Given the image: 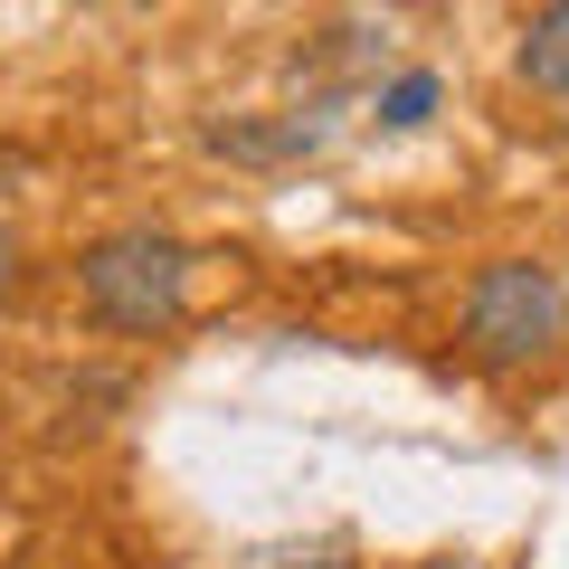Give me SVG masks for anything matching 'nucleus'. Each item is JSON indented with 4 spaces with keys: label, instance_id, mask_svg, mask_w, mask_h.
Here are the masks:
<instances>
[{
    "label": "nucleus",
    "instance_id": "obj_5",
    "mask_svg": "<svg viewBox=\"0 0 569 569\" xmlns=\"http://www.w3.org/2000/svg\"><path fill=\"white\" fill-rule=\"evenodd\" d=\"M238 569H351V531H313V541H257Z\"/></svg>",
    "mask_w": 569,
    "mask_h": 569
},
{
    "label": "nucleus",
    "instance_id": "obj_1",
    "mask_svg": "<svg viewBox=\"0 0 569 569\" xmlns=\"http://www.w3.org/2000/svg\"><path fill=\"white\" fill-rule=\"evenodd\" d=\"M190 247L171 228H114L77 257V295L104 332H171L190 305Z\"/></svg>",
    "mask_w": 569,
    "mask_h": 569
},
{
    "label": "nucleus",
    "instance_id": "obj_3",
    "mask_svg": "<svg viewBox=\"0 0 569 569\" xmlns=\"http://www.w3.org/2000/svg\"><path fill=\"white\" fill-rule=\"evenodd\" d=\"M332 123L323 104L313 114H284V123H209V152H228V162H284V152H313Z\"/></svg>",
    "mask_w": 569,
    "mask_h": 569
},
{
    "label": "nucleus",
    "instance_id": "obj_6",
    "mask_svg": "<svg viewBox=\"0 0 569 569\" xmlns=\"http://www.w3.org/2000/svg\"><path fill=\"white\" fill-rule=\"evenodd\" d=\"M437 96H447V86L427 77V67H408V77H389V86H380V123H389V133H408V123L437 114Z\"/></svg>",
    "mask_w": 569,
    "mask_h": 569
},
{
    "label": "nucleus",
    "instance_id": "obj_4",
    "mask_svg": "<svg viewBox=\"0 0 569 569\" xmlns=\"http://www.w3.org/2000/svg\"><path fill=\"white\" fill-rule=\"evenodd\" d=\"M522 77L541 86V96H569V0H550V10H531L522 20Z\"/></svg>",
    "mask_w": 569,
    "mask_h": 569
},
{
    "label": "nucleus",
    "instance_id": "obj_7",
    "mask_svg": "<svg viewBox=\"0 0 569 569\" xmlns=\"http://www.w3.org/2000/svg\"><path fill=\"white\" fill-rule=\"evenodd\" d=\"M0 284H10V228H0Z\"/></svg>",
    "mask_w": 569,
    "mask_h": 569
},
{
    "label": "nucleus",
    "instance_id": "obj_2",
    "mask_svg": "<svg viewBox=\"0 0 569 569\" xmlns=\"http://www.w3.org/2000/svg\"><path fill=\"white\" fill-rule=\"evenodd\" d=\"M560 323H569V295H560V276L550 266H522V257H503V266H485V276L466 284V342L485 351V361H541L550 342H560Z\"/></svg>",
    "mask_w": 569,
    "mask_h": 569
},
{
    "label": "nucleus",
    "instance_id": "obj_8",
    "mask_svg": "<svg viewBox=\"0 0 569 569\" xmlns=\"http://www.w3.org/2000/svg\"><path fill=\"white\" fill-rule=\"evenodd\" d=\"M427 569H485V560H427Z\"/></svg>",
    "mask_w": 569,
    "mask_h": 569
}]
</instances>
